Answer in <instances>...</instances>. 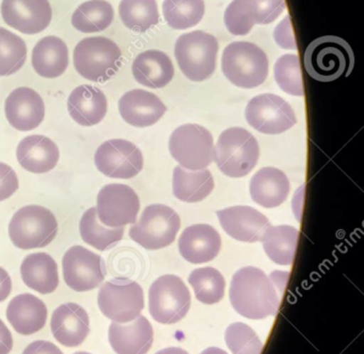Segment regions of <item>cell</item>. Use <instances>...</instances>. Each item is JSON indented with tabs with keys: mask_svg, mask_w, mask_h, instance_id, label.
<instances>
[{
	"mask_svg": "<svg viewBox=\"0 0 364 354\" xmlns=\"http://www.w3.org/2000/svg\"><path fill=\"white\" fill-rule=\"evenodd\" d=\"M289 275L276 271L268 277L257 267L240 269L230 286L232 306L248 319H264L276 315Z\"/></svg>",
	"mask_w": 364,
	"mask_h": 354,
	"instance_id": "cell-1",
	"label": "cell"
},
{
	"mask_svg": "<svg viewBox=\"0 0 364 354\" xmlns=\"http://www.w3.org/2000/svg\"><path fill=\"white\" fill-rule=\"evenodd\" d=\"M304 66L312 78L330 82L348 76L353 68V49L338 36H326L313 41L304 53Z\"/></svg>",
	"mask_w": 364,
	"mask_h": 354,
	"instance_id": "cell-2",
	"label": "cell"
},
{
	"mask_svg": "<svg viewBox=\"0 0 364 354\" xmlns=\"http://www.w3.org/2000/svg\"><path fill=\"white\" fill-rule=\"evenodd\" d=\"M259 147L248 130L232 127L225 130L214 147V160L221 172L232 178L246 176L257 166Z\"/></svg>",
	"mask_w": 364,
	"mask_h": 354,
	"instance_id": "cell-3",
	"label": "cell"
},
{
	"mask_svg": "<svg viewBox=\"0 0 364 354\" xmlns=\"http://www.w3.org/2000/svg\"><path fill=\"white\" fill-rule=\"evenodd\" d=\"M122 53L118 45L108 38L93 36L80 41L74 49V66L78 74L88 80H109L121 66Z\"/></svg>",
	"mask_w": 364,
	"mask_h": 354,
	"instance_id": "cell-4",
	"label": "cell"
},
{
	"mask_svg": "<svg viewBox=\"0 0 364 354\" xmlns=\"http://www.w3.org/2000/svg\"><path fill=\"white\" fill-rule=\"evenodd\" d=\"M225 76L244 89L259 87L267 78L268 59L253 43L234 42L225 47L221 59Z\"/></svg>",
	"mask_w": 364,
	"mask_h": 354,
	"instance_id": "cell-5",
	"label": "cell"
},
{
	"mask_svg": "<svg viewBox=\"0 0 364 354\" xmlns=\"http://www.w3.org/2000/svg\"><path fill=\"white\" fill-rule=\"evenodd\" d=\"M217 53V38L200 30L181 36L174 48L183 74L196 82H201L212 76L216 68Z\"/></svg>",
	"mask_w": 364,
	"mask_h": 354,
	"instance_id": "cell-6",
	"label": "cell"
},
{
	"mask_svg": "<svg viewBox=\"0 0 364 354\" xmlns=\"http://www.w3.org/2000/svg\"><path fill=\"white\" fill-rule=\"evenodd\" d=\"M58 232V222L50 209L29 205L16 211L9 224V236L16 247L37 249L50 245Z\"/></svg>",
	"mask_w": 364,
	"mask_h": 354,
	"instance_id": "cell-7",
	"label": "cell"
},
{
	"mask_svg": "<svg viewBox=\"0 0 364 354\" xmlns=\"http://www.w3.org/2000/svg\"><path fill=\"white\" fill-rule=\"evenodd\" d=\"M188 288L180 277L166 274L159 277L149 290V311L155 321L173 324L181 321L191 309Z\"/></svg>",
	"mask_w": 364,
	"mask_h": 354,
	"instance_id": "cell-8",
	"label": "cell"
},
{
	"mask_svg": "<svg viewBox=\"0 0 364 354\" xmlns=\"http://www.w3.org/2000/svg\"><path fill=\"white\" fill-rule=\"evenodd\" d=\"M169 151L183 168L203 170L214 161V139L203 126L185 124L172 132Z\"/></svg>",
	"mask_w": 364,
	"mask_h": 354,
	"instance_id": "cell-9",
	"label": "cell"
},
{
	"mask_svg": "<svg viewBox=\"0 0 364 354\" xmlns=\"http://www.w3.org/2000/svg\"><path fill=\"white\" fill-rule=\"evenodd\" d=\"M181 227L176 211L163 204L146 207L139 221L129 230V237L146 250L168 247L176 240Z\"/></svg>",
	"mask_w": 364,
	"mask_h": 354,
	"instance_id": "cell-10",
	"label": "cell"
},
{
	"mask_svg": "<svg viewBox=\"0 0 364 354\" xmlns=\"http://www.w3.org/2000/svg\"><path fill=\"white\" fill-rule=\"evenodd\" d=\"M97 304L108 319L127 323L136 319L144 309V290L137 281L114 279L100 288Z\"/></svg>",
	"mask_w": 364,
	"mask_h": 354,
	"instance_id": "cell-11",
	"label": "cell"
},
{
	"mask_svg": "<svg viewBox=\"0 0 364 354\" xmlns=\"http://www.w3.org/2000/svg\"><path fill=\"white\" fill-rule=\"evenodd\" d=\"M247 122L255 130L266 134L287 132L296 124V115L291 104L276 94L255 96L247 104Z\"/></svg>",
	"mask_w": 364,
	"mask_h": 354,
	"instance_id": "cell-12",
	"label": "cell"
},
{
	"mask_svg": "<svg viewBox=\"0 0 364 354\" xmlns=\"http://www.w3.org/2000/svg\"><path fill=\"white\" fill-rule=\"evenodd\" d=\"M139 209V198L129 186L109 183L104 186L97 194V218L107 227H124L127 224H135Z\"/></svg>",
	"mask_w": 364,
	"mask_h": 354,
	"instance_id": "cell-13",
	"label": "cell"
},
{
	"mask_svg": "<svg viewBox=\"0 0 364 354\" xmlns=\"http://www.w3.org/2000/svg\"><path fill=\"white\" fill-rule=\"evenodd\" d=\"M63 279L75 291H89L101 285L106 277L105 262L90 250L74 245L63 259Z\"/></svg>",
	"mask_w": 364,
	"mask_h": 354,
	"instance_id": "cell-14",
	"label": "cell"
},
{
	"mask_svg": "<svg viewBox=\"0 0 364 354\" xmlns=\"http://www.w3.org/2000/svg\"><path fill=\"white\" fill-rule=\"evenodd\" d=\"M95 162L97 170L106 176L129 179L139 174L144 168V156L134 143L112 139L100 145Z\"/></svg>",
	"mask_w": 364,
	"mask_h": 354,
	"instance_id": "cell-15",
	"label": "cell"
},
{
	"mask_svg": "<svg viewBox=\"0 0 364 354\" xmlns=\"http://www.w3.org/2000/svg\"><path fill=\"white\" fill-rule=\"evenodd\" d=\"M284 9V0H233L225 9V27L233 36H246L255 23L276 21Z\"/></svg>",
	"mask_w": 364,
	"mask_h": 354,
	"instance_id": "cell-16",
	"label": "cell"
},
{
	"mask_svg": "<svg viewBox=\"0 0 364 354\" xmlns=\"http://www.w3.org/2000/svg\"><path fill=\"white\" fill-rule=\"evenodd\" d=\"M1 15L10 27L25 34L44 31L52 21L48 0H3Z\"/></svg>",
	"mask_w": 364,
	"mask_h": 354,
	"instance_id": "cell-17",
	"label": "cell"
},
{
	"mask_svg": "<svg viewBox=\"0 0 364 354\" xmlns=\"http://www.w3.org/2000/svg\"><path fill=\"white\" fill-rule=\"evenodd\" d=\"M5 112L12 127L21 132H29L43 122L46 104L35 90L27 87H18L6 100Z\"/></svg>",
	"mask_w": 364,
	"mask_h": 354,
	"instance_id": "cell-18",
	"label": "cell"
},
{
	"mask_svg": "<svg viewBox=\"0 0 364 354\" xmlns=\"http://www.w3.org/2000/svg\"><path fill=\"white\" fill-rule=\"evenodd\" d=\"M225 232L244 242L261 241L264 232L270 225L263 213L250 206H233L216 213Z\"/></svg>",
	"mask_w": 364,
	"mask_h": 354,
	"instance_id": "cell-19",
	"label": "cell"
},
{
	"mask_svg": "<svg viewBox=\"0 0 364 354\" xmlns=\"http://www.w3.org/2000/svg\"><path fill=\"white\" fill-rule=\"evenodd\" d=\"M108 337L117 354H146L152 347L154 331L151 322L139 315L127 323L112 322Z\"/></svg>",
	"mask_w": 364,
	"mask_h": 354,
	"instance_id": "cell-20",
	"label": "cell"
},
{
	"mask_svg": "<svg viewBox=\"0 0 364 354\" xmlns=\"http://www.w3.org/2000/svg\"><path fill=\"white\" fill-rule=\"evenodd\" d=\"M55 339L65 347H78L90 332L86 309L76 303H65L55 309L50 321Z\"/></svg>",
	"mask_w": 364,
	"mask_h": 354,
	"instance_id": "cell-21",
	"label": "cell"
},
{
	"mask_svg": "<svg viewBox=\"0 0 364 354\" xmlns=\"http://www.w3.org/2000/svg\"><path fill=\"white\" fill-rule=\"evenodd\" d=\"M119 111L129 125L149 127L163 117L167 108L159 96L144 90L135 89L127 92L119 100Z\"/></svg>",
	"mask_w": 364,
	"mask_h": 354,
	"instance_id": "cell-22",
	"label": "cell"
},
{
	"mask_svg": "<svg viewBox=\"0 0 364 354\" xmlns=\"http://www.w3.org/2000/svg\"><path fill=\"white\" fill-rule=\"evenodd\" d=\"M181 255L193 264H203L217 257L221 249V237L208 224H195L185 228L178 240Z\"/></svg>",
	"mask_w": 364,
	"mask_h": 354,
	"instance_id": "cell-23",
	"label": "cell"
},
{
	"mask_svg": "<svg viewBox=\"0 0 364 354\" xmlns=\"http://www.w3.org/2000/svg\"><path fill=\"white\" fill-rule=\"evenodd\" d=\"M107 98L99 87L82 85L73 90L68 100L72 119L82 126H95L107 113Z\"/></svg>",
	"mask_w": 364,
	"mask_h": 354,
	"instance_id": "cell-24",
	"label": "cell"
},
{
	"mask_svg": "<svg viewBox=\"0 0 364 354\" xmlns=\"http://www.w3.org/2000/svg\"><path fill=\"white\" fill-rule=\"evenodd\" d=\"M16 157L25 170L42 174L50 172L57 166L59 149L48 136L33 134L21 141L16 149Z\"/></svg>",
	"mask_w": 364,
	"mask_h": 354,
	"instance_id": "cell-25",
	"label": "cell"
},
{
	"mask_svg": "<svg viewBox=\"0 0 364 354\" xmlns=\"http://www.w3.org/2000/svg\"><path fill=\"white\" fill-rule=\"evenodd\" d=\"M7 318L20 334H35L46 326L48 309L43 301L37 296L23 294L12 299L8 305Z\"/></svg>",
	"mask_w": 364,
	"mask_h": 354,
	"instance_id": "cell-26",
	"label": "cell"
},
{
	"mask_svg": "<svg viewBox=\"0 0 364 354\" xmlns=\"http://www.w3.org/2000/svg\"><path fill=\"white\" fill-rule=\"evenodd\" d=\"M289 193V178L279 168H261L251 178V198L257 204L265 208L280 206L285 202Z\"/></svg>",
	"mask_w": 364,
	"mask_h": 354,
	"instance_id": "cell-27",
	"label": "cell"
},
{
	"mask_svg": "<svg viewBox=\"0 0 364 354\" xmlns=\"http://www.w3.org/2000/svg\"><path fill=\"white\" fill-rule=\"evenodd\" d=\"M132 70L140 85L151 89L166 87L174 75L173 64L170 58L163 51L154 49L140 53L134 61Z\"/></svg>",
	"mask_w": 364,
	"mask_h": 354,
	"instance_id": "cell-28",
	"label": "cell"
},
{
	"mask_svg": "<svg viewBox=\"0 0 364 354\" xmlns=\"http://www.w3.org/2000/svg\"><path fill=\"white\" fill-rule=\"evenodd\" d=\"M21 274L29 288L42 294H52L59 285L58 266L46 253L27 256L21 266Z\"/></svg>",
	"mask_w": 364,
	"mask_h": 354,
	"instance_id": "cell-29",
	"label": "cell"
},
{
	"mask_svg": "<svg viewBox=\"0 0 364 354\" xmlns=\"http://www.w3.org/2000/svg\"><path fill=\"white\" fill-rule=\"evenodd\" d=\"M33 65L44 78H57L69 66V49L57 36H46L39 41L33 50Z\"/></svg>",
	"mask_w": 364,
	"mask_h": 354,
	"instance_id": "cell-30",
	"label": "cell"
},
{
	"mask_svg": "<svg viewBox=\"0 0 364 354\" xmlns=\"http://www.w3.org/2000/svg\"><path fill=\"white\" fill-rule=\"evenodd\" d=\"M214 178L210 171L203 168L191 171L176 166L173 171V194L186 203H197L210 195L214 189Z\"/></svg>",
	"mask_w": 364,
	"mask_h": 354,
	"instance_id": "cell-31",
	"label": "cell"
},
{
	"mask_svg": "<svg viewBox=\"0 0 364 354\" xmlns=\"http://www.w3.org/2000/svg\"><path fill=\"white\" fill-rule=\"evenodd\" d=\"M298 240L299 232L289 225H269L261 239L268 257L281 266H289L293 262Z\"/></svg>",
	"mask_w": 364,
	"mask_h": 354,
	"instance_id": "cell-32",
	"label": "cell"
},
{
	"mask_svg": "<svg viewBox=\"0 0 364 354\" xmlns=\"http://www.w3.org/2000/svg\"><path fill=\"white\" fill-rule=\"evenodd\" d=\"M80 236L87 245L99 251L112 249L119 241L122 240L124 227H107L100 222L97 208L91 207L85 211L80 219Z\"/></svg>",
	"mask_w": 364,
	"mask_h": 354,
	"instance_id": "cell-33",
	"label": "cell"
},
{
	"mask_svg": "<svg viewBox=\"0 0 364 354\" xmlns=\"http://www.w3.org/2000/svg\"><path fill=\"white\" fill-rule=\"evenodd\" d=\"M114 17V8L109 2L90 0L76 9L72 16V25L82 33L101 32L112 25Z\"/></svg>",
	"mask_w": 364,
	"mask_h": 354,
	"instance_id": "cell-34",
	"label": "cell"
},
{
	"mask_svg": "<svg viewBox=\"0 0 364 354\" xmlns=\"http://www.w3.org/2000/svg\"><path fill=\"white\" fill-rule=\"evenodd\" d=\"M119 13L123 23L139 33L146 32L159 21L156 0H122Z\"/></svg>",
	"mask_w": 364,
	"mask_h": 354,
	"instance_id": "cell-35",
	"label": "cell"
},
{
	"mask_svg": "<svg viewBox=\"0 0 364 354\" xmlns=\"http://www.w3.org/2000/svg\"><path fill=\"white\" fill-rule=\"evenodd\" d=\"M204 12V0H164V17L173 29H188L198 25L203 18Z\"/></svg>",
	"mask_w": 364,
	"mask_h": 354,
	"instance_id": "cell-36",
	"label": "cell"
},
{
	"mask_svg": "<svg viewBox=\"0 0 364 354\" xmlns=\"http://www.w3.org/2000/svg\"><path fill=\"white\" fill-rule=\"evenodd\" d=\"M196 298L204 304L218 303L225 296V281L223 274L212 267L196 269L188 277Z\"/></svg>",
	"mask_w": 364,
	"mask_h": 354,
	"instance_id": "cell-37",
	"label": "cell"
},
{
	"mask_svg": "<svg viewBox=\"0 0 364 354\" xmlns=\"http://www.w3.org/2000/svg\"><path fill=\"white\" fill-rule=\"evenodd\" d=\"M24 40L14 32L0 27V76L16 74L26 62Z\"/></svg>",
	"mask_w": 364,
	"mask_h": 354,
	"instance_id": "cell-38",
	"label": "cell"
},
{
	"mask_svg": "<svg viewBox=\"0 0 364 354\" xmlns=\"http://www.w3.org/2000/svg\"><path fill=\"white\" fill-rule=\"evenodd\" d=\"M274 79L277 85L285 93L294 96L304 95L299 57L297 55H284L274 64Z\"/></svg>",
	"mask_w": 364,
	"mask_h": 354,
	"instance_id": "cell-39",
	"label": "cell"
},
{
	"mask_svg": "<svg viewBox=\"0 0 364 354\" xmlns=\"http://www.w3.org/2000/svg\"><path fill=\"white\" fill-rule=\"evenodd\" d=\"M225 338L233 354H261L263 350V343L257 333L242 322L230 324L225 330Z\"/></svg>",
	"mask_w": 364,
	"mask_h": 354,
	"instance_id": "cell-40",
	"label": "cell"
},
{
	"mask_svg": "<svg viewBox=\"0 0 364 354\" xmlns=\"http://www.w3.org/2000/svg\"><path fill=\"white\" fill-rule=\"evenodd\" d=\"M18 189V175L11 166L0 162V202L14 195Z\"/></svg>",
	"mask_w": 364,
	"mask_h": 354,
	"instance_id": "cell-41",
	"label": "cell"
},
{
	"mask_svg": "<svg viewBox=\"0 0 364 354\" xmlns=\"http://www.w3.org/2000/svg\"><path fill=\"white\" fill-rule=\"evenodd\" d=\"M274 38L277 44L283 48L297 49L293 32H291V18L289 15L281 21L280 25L277 26L274 30Z\"/></svg>",
	"mask_w": 364,
	"mask_h": 354,
	"instance_id": "cell-42",
	"label": "cell"
},
{
	"mask_svg": "<svg viewBox=\"0 0 364 354\" xmlns=\"http://www.w3.org/2000/svg\"><path fill=\"white\" fill-rule=\"evenodd\" d=\"M23 354H63V352L50 341L37 340L27 345Z\"/></svg>",
	"mask_w": 364,
	"mask_h": 354,
	"instance_id": "cell-43",
	"label": "cell"
},
{
	"mask_svg": "<svg viewBox=\"0 0 364 354\" xmlns=\"http://www.w3.org/2000/svg\"><path fill=\"white\" fill-rule=\"evenodd\" d=\"M14 347L11 332L5 322L0 319V354H9Z\"/></svg>",
	"mask_w": 364,
	"mask_h": 354,
	"instance_id": "cell-44",
	"label": "cell"
},
{
	"mask_svg": "<svg viewBox=\"0 0 364 354\" xmlns=\"http://www.w3.org/2000/svg\"><path fill=\"white\" fill-rule=\"evenodd\" d=\"M11 290V277L5 269L0 267V302H3L10 296Z\"/></svg>",
	"mask_w": 364,
	"mask_h": 354,
	"instance_id": "cell-45",
	"label": "cell"
},
{
	"mask_svg": "<svg viewBox=\"0 0 364 354\" xmlns=\"http://www.w3.org/2000/svg\"><path fill=\"white\" fill-rule=\"evenodd\" d=\"M155 354H189L188 352L185 350L181 349V348L170 347L166 348V349L161 350Z\"/></svg>",
	"mask_w": 364,
	"mask_h": 354,
	"instance_id": "cell-46",
	"label": "cell"
},
{
	"mask_svg": "<svg viewBox=\"0 0 364 354\" xmlns=\"http://www.w3.org/2000/svg\"><path fill=\"white\" fill-rule=\"evenodd\" d=\"M201 354H228L225 350L220 349V348L210 347L208 349L204 350Z\"/></svg>",
	"mask_w": 364,
	"mask_h": 354,
	"instance_id": "cell-47",
	"label": "cell"
},
{
	"mask_svg": "<svg viewBox=\"0 0 364 354\" xmlns=\"http://www.w3.org/2000/svg\"><path fill=\"white\" fill-rule=\"evenodd\" d=\"M74 354H91V353H88V352H76V353H74Z\"/></svg>",
	"mask_w": 364,
	"mask_h": 354,
	"instance_id": "cell-48",
	"label": "cell"
}]
</instances>
